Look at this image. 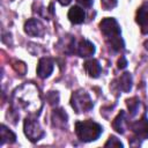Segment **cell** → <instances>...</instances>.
I'll use <instances>...</instances> for the list:
<instances>
[{"mask_svg":"<svg viewBox=\"0 0 148 148\" xmlns=\"http://www.w3.org/2000/svg\"><path fill=\"white\" fill-rule=\"evenodd\" d=\"M57 1H58L60 5H62V6H67L72 0H57Z\"/></svg>","mask_w":148,"mask_h":148,"instance_id":"7402d4cb","label":"cell"},{"mask_svg":"<svg viewBox=\"0 0 148 148\" xmlns=\"http://www.w3.org/2000/svg\"><path fill=\"white\" fill-rule=\"evenodd\" d=\"M76 53L82 58L90 57L95 53V45L87 39H81L76 46Z\"/></svg>","mask_w":148,"mask_h":148,"instance_id":"9c48e42d","label":"cell"},{"mask_svg":"<svg viewBox=\"0 0 148 148\" xmlns=\"http://www.w3.org/2000/svg\"><path fill=\"white\" fill-rule=\"evenodd\" d=\"M102 126L92 120L76 121L75 124V133L77 138L83 142H90L98 139L102 134Z\"/></svg>","mask_w":148,"mask_h":148,"instance_id":"7a4b0ae2","label":"cell"},{"mask_svg":"<svg viewBox=\"0 0 148 148\" xmlns=\"http://www.w3.org/2000/svg\"><path fill=\"white\" fill-rule=\"evenodd\" d=\"M79 3H81L83 7H90L94 2V0H76Z\"/></svg>","mask_w":148,"mask_h":148,"instance_id":"ffe728a7","label":"cell"},{"mask_svg":"<svg viewBox=\"0 0 148 148\" xmlns=\"http://www.w3.org/2000/svg\"><path fill=\"white\" fill-rule=\"evenodd\" d=\"M126 104H127V108H128V110L131 112V116H134L136 113V111H138L139 105H140L139 99L136 97H132V98L126 101Z\"/></svg>","mask_w":148,"mask_h":148,"instance_id":"2e32d148","label":"cell"},{"mask_svg":"<svg viewBox=\"0 0 148 148\" xmlns=\"http://www.w3.org/2000/svg\"><path fill=\"white\" fill-rule=\"evenodd\" d=\"M143 46H145V49H146V50H148V39H147V40H145Z\"/></svg>","mask_w":148,"mask_h":148,"instance_id":"603a6c76","label":"cell"},{"mask_svg":"<svg viewBox=\"0 0 148 148\" xmlns=\"http://www.w3.org/2000/svg\"><path fill=\"white\" fill-rule=\"evenodd\" d=\"M105 147H123V143L116 138V136H110L109 138V140L105 142V145H104Z\"/></svg>","mask_w":148,"mask_h":148,"instance_id":"ac0fdd59","label":"cell"},{"mask_svg":"<svg viewBox=\"0 0 148 148\" xmlns=\"http://www.w3.org/2000/svg\"><path fill=\"white\" fill-rule=\"evenodd\" d=\"M23 128H24V134L32 142L38 141L44 135V132H43L39 123L35 118H31V117L25 118L24 123H23Z\"/></svg>","mask_w":148,"mask_h":148,"instance_id":"277c9868","label":"cell"},{"mask_svg":"<svg viewBox=\"0 0 148 148\" xmlns=\"http://www.w3.org/2000/svg\"><path fill=\"white\" fill-rule=\"evenodd\" d=\"M112 127L120 134L125 133V130L127 127V120L125 118V112L124 111H120L118 113V116L113 119L112 121Z\"/></svg>","mask_w":148,"mask_h":148,"instance_id":"7c38bea8","label":"cell"},{"mask_svg":"<svg viewBox=\"0 0 148 148\" xmlns=\"http://www.w3.org/2000/svg\"><path fill=\"white\" fill-rule=\"evenodd\" d=\"M69 21L74 24H80L82 22H84V18H86V13L83 10V8L79 7V6H73L71 7V9L68 10V14H67Z\"/></svg>","mask_w":148,"mask_h":148,"instance_id":"30bf717a","label":"cell"},{"mask_svg":"<svg viewBox=\"0 0 148 148\" xmlns=\"http://www.w3.org/2000/svg\"><path fill=\"white\" fill-rule=\"evenodd\" d=\"M71 105L75 110V112L82 113V112H87L92 109V101L87 91L80 89L72 94Z\"/></svg>","mask_w":148,"mask_h":148,"instance_id":"3957f363","label":"cell"},{"mask_svg":"<svg viewBox=\"0 0 148 148\" xmlns=\"http://www.w3.org/2000/svg\"><path fill=\"white\" fill-rule=\"evenodd\" d=\"M127 65V61L125 59V57H120V59L118 60V67L119 68H125Z\"/></svg>","mask_w":148,"mask_h":148,"instance_id":"44dd1931","label":"cell"},{"mask_svg":"<svg viewBox=\"0 0 148 148\" xmlns=\"http://www.w3.org/2000/svg\"><path fill=\"white\" fill-rule=\"evenodd\" d=\"M119 88L124 92H128L132 88V76L130 73H124L119 79Z\"/></svg>","mask_w":148,"mask_h":148,"instance_id":"5bb4252c","label":"cell"},{"mask_svg":"<svg viewBox=\"0 0 148 148\" xmlns=\"http://www.w3.org/2000/svg\"><path fill=\"white\" fill-rule=\"evenodd\" d=\"M0 134H1V145L6 143V142H9V143L15 142V139H16L15 134H14L10 130H8L5 125H1Z\"/></svg>","mask_w":148,"mask_h":148,"instance_id":"9a60e30c","label":"cell"},{"mask_svg":"<svg viewBox=\"0 0 148 148\" xmlns=\"http://www.w3.org/2000/svg\"><path fill=\"white\" fill-rule=\"evenodd\" d=\"M99 29L114 51L124 49V40L120 36V27L113 17H105L99 23Z\"/></svg>","mask_w":148,"mask_h":148,"instance_id":"6da1fadb","label":"cell"},{"mask_svg":"<svg viewBox=\"0 0 148 148\" xmlns=\"http://www.w3.org/2000/svg\"><path fill=\"white\" fill-rule=\"evenodd\" d=\"M84 69L87 72V74L91 77H98L101 74V65L98 62V60L96 59H89L84 62Z\"/></svg>","mask_w":148,"mask_h":148,"instance_id":"8fae6325","label":"cell"},{"mask_svg":"<svg viewBox=\"0 0 148 148\" xmlns=\"http://www.w3.org/2000/svg\"><path fill=\"white\" fill-rule=\"evenodd\" d=\"M46 99H47V102H49L51 105H54V104H57L58 101H59V95H58L57 91H49L47 95H46Z\"/></svg>","mask_w":148,"mask_h":148,"instance_id":"e0dca14e","label":"cell"},{"mask_svg":"<svg viewBox=\"0 0 148 148\" xmlns=\"http://www.w3.org/2000/svg\"><path fill=\"white\" fill-rule=\"evenodd\" d=\"M131 128L134 133V135L138 139H147L148 138V119L146 116H143L140 120H136L135 123L131 124Z\"/></svg>","mask_w":148,"mask_h":148,"instance_id":"5b68a950","label":"cell"},{"mask_svg":"<svg viewBox=\"0 0 148 148\" xmlns=\"http://www.w3.org/2000/svg\"><path fill=\"white\" fill-rule=\"evenodd\" d=\"M52 120L54 126H64L67 123V114L61 109H56L52 112Z\"/></svg>","mask_w":148,"mask_h":148,"instance_id":"4fadbf2b","label":"cell"},{"mask_svg":"<svg viewBox=\"0 0 148 148\" xmlns=\"http://www.w3.org/2000/svg\"><path fill=\"white\" fill-rule=\"evenodd\" d=\"M101 5L105 10H110L117 5V0H101Z\"/></svg>","mask_w":148,"mask_h":148,"instance_id":"d6986e66","label":"cell"},{"mask_svg":"<svg viewBox=\"0 0 148 148\" xmlns=\"http://www.w3.org/2000/svg\"><path fill=\"white\" fill-rule=\"evenodd\" d=\"M53 60L50 58H40L37 65V75L40 79H46L53 72Z\"/></svg>","mask_w":148,"mask_h":148,"instance_id":"52a82bcc","label":"cell"},{"mask_svg":"<svg viewBox=\"0 0 148 148\" xmlns=\"http://www.w3.org/2000/svg\"><path fill=\"white\" fill-rule=\"evenodd\" d=\"M136 22L143 34H148V2L143 3L136 12Z\"/></svg>","mask_w":148,"mask_h":148,"instance_id":"ba28073f","label":"cell"},{"mask_svg":"<svg viewBox=\"0 0 148 148\" xmlns=\"http://www.w3.org/2000/svg\"><path fill=\"white\" fill-rule=\"evenodd\" d=\"M24 31L31 37H39L44 32V25L37 18H30L24 23Z\"/></svg>","mask_w":148,"mask_h":148,"instance_id":"8992f818","label":"cell"}]
</instances>
